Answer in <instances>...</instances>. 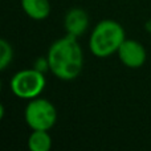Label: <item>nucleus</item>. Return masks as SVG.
Instances as JSON below:
<instances>
[{
	"mask_svg": "<svg viewBox=\"0 0 151 151\" xmlns=\"http://www.w3.org/2000/svg\"><path fill=\"white\" fill-rule=\"evenodd\" d=\"M49 72L61 81H73L83 68V52L77 37L65 35L52 42L47 53Z\"/></svg>",
	"mask_w": 151,
	"mask_h": 151,
	"instance_id": "f257e3e1",
	"label": "nucleus"
},
{
	"mask_svg": "<svg viewBox=\"0 0 151 151\" xmlns=\"http://www.w3.org/2000/svg\"><path fill=\"white\" fill-rule=\"evenodd\" d=\"M126 40L123 27L118 21L105 19L96 24L89 37V49L98 58H106L115 55L121 44Z\"/></svg>",
	"mask_w": 151,
	"mask_h": 151,
	"instance_id": "f03ea898",
	"label": "nucleus"
},
{
	"mask_svg": "<svg viewBox=\"0 0 151 151\" xmlns=\"http://www.w3.org/2000/svg\"><path fill=\"white\" fill-rule=\"evenodd\" d=\"M47 85V78L42 72L36 68L23 69L16 72L9 81V88L13 96L21 99H33L40 97Z\"/></svg>",
	"mask_w": 151,
	"mask_h": 151,
	"instance_id": "7ed1b4c3",
	"label": "nucleus"
},
{
	"mask_svg": "<svg viewBox=\"0 0 151 151\" xmlns=\"http://www.w3.org/2000/svg\"><path fill=\"white\" fill-rule=\"evenodd\" d=\"M24 119L31 130H50L57 122V110L49 99L36 97L27 104Z\"/></svg>",
	"mask_w": 151,
	"mask_h": 151,
	"instance_id": "20e7f679",
	"label": "nucleus"
},
{
	"mask_svg": "<svg viewBox=\"0 0 151 151\" xmlns=\"http://www.w3.org/2000/svg\"><path fill=\"white\" fill-rule=\"evenodd\" d=\"M117 56L121 63L129 69L142 68L147 60V53L145 47L139 41L133 39H126L121 44Z\"/></svg>",
	"mask_w": 151,
	"mask_h": 151,
	"instance_id": "39448f33",
	"label": "nucleus"
},
{
	"mask_svg": "<svg viewBox=\"0 0 151 151\" xmlns=\"http://www.w3.org/2000/svg\"><path fill=\"white\" fill-rule=\"evenodd\" d=\"M89 28V16L82 8H70L64 17V29L66 35L81 37Z\"/></svg>",
	"mask_w": 151,
	"mask_h": 151,
	"instance_id": "423d86ee",
	"label": "nucleus"
},
{
	"mask_svg": "<svg viewBox=\"0 0 151 151\" xmlns=\"http://www.w3.org/2000/svg\"><path fill=\"white\" fill-rule=\"evenodd\" d=\"M21 8L24 13L32 20H45L50 15L49 0H21Z\"/></svg>",
	"mask_w": 151,
	"mask_h": 151,
	"instance_id": "0eeeda50",
	"label": "nucleus"
},
{
	"mask_svg": "<svg viewBox=\"0 0 151 151\" xmlns=\"http://www.w3.org/2000/svg\"><path fill=\"white\" fill-rule=\"evenodd\" d=\"M52 143L49 130H32L27 141V146L31 151H49Z\"/></svg>",
	"mask_w": 151,
	"mask_h": 151,
	"instance_id": "6e6552de",
	"label": "nucleus"
},
{
	"mask_svg": "<svg viewBox=\"0 0 151 151\" xmlns=\"http://www.w3.org/2000/svg\"><path fill=\"white\" fill-rule=\"evenodd\" d=\"M13 60V48L7 40H0V70H5Z\"/></svg>",
	"mask_w": 151,
	"mask_h": 151,
	"instance_id": "1a4fd4ad",
	"label": "nucleus"
},
{
	"mask_svg": "<svg viewBox=\"0 0 151 151\" xmlns=\"http://www.w3.org/2000/svg\"><path fill=\"white\" fill-rule=\"evenodd\" d=\"M35 68H36L37 70L42 72V73H44L45 70H49V63H48V58L45 57L44 60H42V58H39V60L36 61V64H35Z\"/></svg>",
	"mask_w": 151,
	"mask_h": 151,
	"instance_id": "9d476101",
	"label": "nucleus"
}]
</instances>
